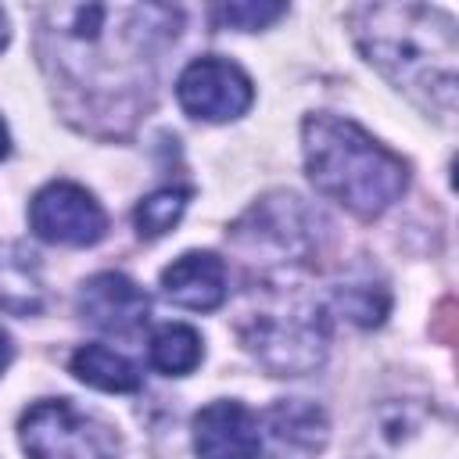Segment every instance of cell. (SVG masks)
Returning <instances> with one entry per match:
<instances>
[{"mask_svg":"<svg viewBox=\"0 0 459 459\" xmlns=\"http://www.w3.org/2000/svg\"><path fill=\"white\" fill-rule=\"evenodd\" d=\"M79 312L90 326L115 337H129L143 330L151 316V298L126 273H97L79 287Z\"/></svg>","mask_w":459,"mask_h":459,"instance_id":"7","label":"cell"},{"mask_svg":"<svg viewBox=\"0 0 459 459\" xmlns=\"http://www.w3.org/2000/svg\"><path fill=\"white\" fill-rule=\"evenodd\" d=\"M301 151L316 190L359 219H377L387 212L409 183L405 161L373 140L359 122L341 115H308L301 122Z\"/></svg>","mask_w":459,"mask_h":459,"instance_id":"2","label":"cell"},{"mask_svg":"<svg viewBox=\"0 0 459 459\" xmlns=\"http://www.w3.org/2000/svg\"><path fill=\"white\" fill-rule=\"evenodd\" d=\"M283 14H287V4H222L219 7V22L233 25V29H244V32L265 29Z\"/></svg>","mask_w":459,"mask_h":459,"instance_id":"17","label":"cell"},{"mask_svg":"<svg viewBox=\"0 0 459 459\" xmlns=\"http://www.w3.org/2000/svg\"><path fill=\"white\" fill-rule=\"evenodd\" d=\"M244 348L276 377H301L326 359L330 326L319 301L273 290L240 319Z\"/></svg>","mask_w":459,"mask_h":459,"instance_id":"3","label":"cell"},{"mask_svg":"<svg viewBox=\"0 0 459 459\" xmlns=\"http://www.w3.org/2000/svg\"><path fill=\"white\" fill-rule=\"evenodd\" d=\"M29 459H118V434L68 398H43L18 420Z\"/></svg>","mask_w":459,"mask_h":459,"instance_id":"4","label":"cell"},{"mask_svg":"<svg viewBox=\"0 0 459 459\" xmlns=\"http://www.w3.org/2000/svg\"><path fill=\"white\" fill-rule=\"evenodd\" d=\"M0 308L14 316H29L43 308V280L36 273L32 255L22 244L0 247Z\"/></svg>","mask_w":459,"mask_h":459,"instance_id":"12","label":"cell"},{"mask_svg":"<svg viewBox=\"0 0 459 459\" xmlns=\"http://www.w3.org/2000/svg\"><path fill=\"white\" fill-rule=\"evenodd\" d=\"M176 97H179L183 111L201 118V122H230L251 108L255 86L240 65L208 54V57L190 61L179 72Z\"/></svg>","mask_w":459,"mask_h":459,"instance_id":"6","label":"cell"},{"mask_svg":"<svg viewBox=\"0 0 459 459\" xmlns=\"http://www.w3.org/2000/svg\"><path fill=\"white\" fill-rule=\"evenodd\" d=\"M161 290L179 308L215 312L226 301V262L212 251H186L161 269Z\"/></svg>","mask_w":459,"mask_h":459,"instance_id":"11","label":"cell"},{"mask_svg":"<svg viewBox=\"0 0 459 459\" xmlns=\"http://www.w3.org/2000/svg\"><path fill=\"white\" fill-rule=\"evenodd\" d=\"M355 39L373 68L427 111H455V22L427 4H366L351 11Z\"/></svg>","mask_w":459,"mask_h":459,"instance_id":"1","label":"cell"},{"mask_svg":"<svg viewBox=\"0 0 459 459\" xmlns=\"http://www.w3.org/2000/svg\"><path fill=\"white\" fill-rule=\"evenodd\" d=\"M7 151H11V140H7V126L0 122V161L7 158Z\"/></svg>","mask_w":459,"mask_h":459,"instance_id":"19","label":"cell"},{"mask_svg":"<svg viewBox=\"0 0 459 459\" xmlns=\"http://www.w3.org/2000/svg\"><path fill=\"white\" fill-rule=\"evenodd\" d=\"M337 308L359 323V326H377L384 323L387 308H391V298L384 287H373V283H348V287H337Z\"/></svg>","mask_w":459,"mask_h":459,"instance_id":"16","label":"cell"},{"mask_svg":"<svg viewBox=\"0 0 459 459\" xmlns=\"http://www.w3.org/2000/svg\"><path fill=\"white\" fill-rule=\"evenodd\" d=\"M147 359H151L154 369H161L169 377H186L204 359L201 333L186 323H165V326L154 330V337L147 344Z\"/></svg>","mask_w":459,"mask_h":459,"instance_id":"14","label":"cell"},{"mask_svg":"<svg viewBox=\"0 0 459 459\" xmlns=\"http://www.w3.org/2000/svg\"><path fill=\"white\" fill-rule=\"evenodd\" d=\"M72 373L97 387V391H111V394H126V391H140L143 377L140 369L115 348L108 344H82L75 355H72Z\"/></svg>","mask_w":459,"mask_h":459,"instance_id":"13","label":"cell"},{"mask_svg":"<svg viewBox=\"0 0 459 459\" xmlns=\"http://www.w3.org/2000/svg\"><path fill=\"white\" fill-rule=\"evenodd\" d=\"M194 452L197 459H258L262 455L258 416L233 398L208 402L194 416Z\"/></svg>","mask_w":459,"mask_h":459,"instance_id":"9","label":"cell"},{"mask_svg":"<svg viewBox=\"0 0 459 459\" xmlns=\"http://www.w3.org/2000/svg\"><path fill=\"white\" fill-rule=\"evenodd\" d=\"M7 36H11V29H7V14H4V7H0V50L7 47Z\"/></svg>","mask_w":459,"mask_h":459,"instance_id":"20","label":"cell"},{"mask_svg":"<svg viewBox=\"0 0 459 459\" xmlns=\"http://www.w3.org/2000/svg\"><path fill=\"white\" fill-rule=\"evenodd\" d=\"M262 452L269 459H312L330 441V420L316 402L280 398L262 416Z\"/></svg>","mask_w":459,"mask_h":459,"instance_id":"8","label":"cell"},{"mask_svg":"<svg viewBox=\"0 0 459 459\" xmlns=\"http://www.w3.org/2000/svg\"><path fill=\"white\" fill-rule=\"evenodd\" d=\"M7 359H11V341H7V333H0V373H4Z\"/></svg>","mask_w":459,"mask_h":459,"instance_id":"18","label":"cell"},{"mask_svg":"<svg viewBox=\"0 0 459 459\" xmlns=\"http://www.w3.org/2000/svg\"><path fill=\"white\" fill-rule=\"evenodd\" d=\"M190 204V186H161L154 194H147L136 212H133V222L140 230V237L154 240V237H165L186 212Z\"/></svg>","mask_w":459,"mask_h":459,"instance_id":"15","label":"cell"},{"mask_svg":"<svg viewBox=\"0 0 459 459\" xmlns=\"http://www.w3.org/2000/svg\"><path fill=\"white\" fill-rule=\"evenodd\" d=\"M240 233L251 230L255 244H269L280 251L283 262H298L312 251V230H308V208L294 194L265 197L258 208H251L240 226Z\"/></svg>","mask_w":459,"mask_h":459,"instance_id":"10","label":"cell"},{"mask_svg":"<svg viewBox=\"0 0 459 459\" xmlns=\"http://www.w3.org/2000/svg\"><path fill=\"white\" fill-rule=\"evenodd\" d=\"M29 226L39 240L68 244V247H90L104 237L108 215L100 201L68 179H54L43 190H36L29 204Z\"/></svg>","mask_w":459,"mask_h":459,"instance_id":"5","label":"cell"}]
</instances>
